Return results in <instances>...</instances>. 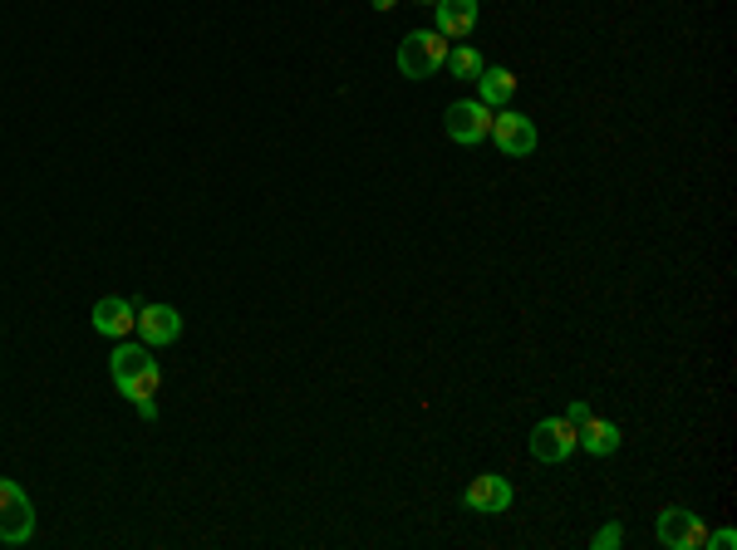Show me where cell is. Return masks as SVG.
<instances>
[{
    "label": "cell",
    "instance_id": "5b68a950",
    "mask_svg": "<svg viewBox=\"0 0 737 550\" xmlns=\"http://www.w3.org/2000/svg\"><path fill=\"white\" fill-rule=\"evenodd\" d=\"M654 540L664 550H693V546H703L708 540V526L688 506H664L658 511V521H654Z\"/></svg>",
    "mask_w": 737,
    "mask_h": 550
},
{
    "label": "cell",
    "instance_id": "30bf717a",
    "mask_svg": "<svg viewBox=\"0 0 737 550\" xmlns=\"http://www.w3.org/2000/svg\"><path fill=\"white\" fill-rule=\"evenodd\" d=\"M133 324H138V310H133V300H123V295H104V300L94 304V330L104 334V339H123Z\"/></svg>",
    "mask_w": 737,
    "mask_h": 550
},
{
    "label": "cell",
    "instance_id": "5bb4252c",
    "mask_svg": "<svg viewBox=\"0 0 737 550\" xmlns=\"http://www.w3.org/2000/svg\"><path fill=\"white\" fill-rule=\"evenodd\" d=\"M442 69H448L452 79H472V84H477V74L487 69V59H482L472 45H457V49H448V64Z\"/></svg>",
    "mask_w": 737,
    "mask_h": 550
},
{
    "label": "cell",
    "instance_id": "ffe728a7",
    "mask_svg": "<svg viewBox=\"0 0 737 550\" xmlns=\"http://www.w3.org/2000/svg\"><path fill=\"white\" fill-rule=\"evenodd\" d=\"M413 5H438V0H413Z\"/></svg>",
    "mask_w": 737,
    "mask_h": 550
},
{
    "label": "cell",
    "instance_id": "8fae6325",
    "mask_svg": "<svg viewBox=\"0 0 737 550\" xmlns=\"http://www.w3.org/2000/svg\"><path fill=\"white\" fill-rule=\"evenodd\" d=\"M432 20H438V35L462 39L477 29V0H438V5H432Z\"/></svg>",
    "mask_w": 737,
    "mask_h": 550
},
{
    "label": "cell",
    "instance_id": "3957f363",
    "mask_svg": "<svg viewBox=\"0 0 737 550\" xmlns=\"http://www.w3.org/2000/svg\"><path fill=\"white\" fill-rule=\"evenodd\" d=\"M29 536H35V506H29L20 481L0 477V540L5 546H25Z\"/></svg>",
    "mask_w": 737,
    "mask_h": 550
},
{
    "label": "cell",
    "instance_id": "9c48e42d",
    "mask_svg": "<svg viewBox=\"0 0 737 550\" xmlns=\"http://www.w3.org/2000/svg\"><path fill=\"white\" fill-rule=\"evenodd\" d=\"M138 334H143L147 349H163V344H173L177 334H182V314L173 310V304H143L138 310Z\"/></svg>",
    "mask_w": 737,
    "mask_h": 550
},
{
    "label": "cell",
    "instance_id": "d6986e66",
    "mask_svg": "<svg viewBox=\"0 0 737 550\" xmlns=\"http://www.w3.org/2000/svg\"><path fill=\"white\" fill-rule=\"evenodd\" d=\"M393 5V0H373V10H389Z\"/></svg>",
    "mask_w": 737,
    "mask_h": 550
},
{
    "label": "cell",
    "instance_id": "ac0fdd59",
    "mask_svg": "<svg viewBox=\"0 0 737 550\" xmlns=\"http://www.w3.org/2000/svg\"><path fill=\"white\" fill-rule=\"evenodd\" d=\"M138 412H143V418L153 422V418H157V403H153V398H138Z\"/></svg>",
    "mask_w": 737,
    "mask_h": 550
},
{
    "label": "cell",
    "instance_id": "ba28073f",
    "mask_svg": "<svg viewBox=\"0 0 737 550\" xmlns=\"http://www.w3.org/2000/svg\"><path fill=\"white\" fill-rule=\"evenodd\" d=\"M462 506L477 511V516H501V511H511V481L497 477V471H487V477H477L467 491H462Z\"/></svg>",
    "mask_w": 737,
    "mask_h": 550
},
{
    "label": "cell",
    "instance_id": "7c38bea8",
    "mask_svg": "<svg viewBox=\"0 0 737 550\" xmlns=\"http://www.w3.org/2000/svg\"><path fill=\"white\" fill-rule=\"evenodd\" d=\"M575 447H585L590 457H609V452H619V428L609 418H595V412H590L575 428Z\"/></svg>",
    "mask_w": 737,
    "mask_h": 550
},
{
    "label": "cell",
    "instance_id": "52a82bcc",
    "mask_svg": "<svg viewBox=\"0 0 737 550\" xmlns=\"http://www.w3.org/2000/svg\"><path fill=\"white\" fill-rule=\"evenodd\" d=\"M570 452H575V422L570 418H540L536 428H531V457L536 462H566Z\"/></svg>",
    "mask_w": 737,
    "mask_h": 550
},
{
    "label": "cell",
    "instance_id": "2e32d148",
    "mask_svg": "<svg viewBox=\"0 0 737 550\" xmlns=\"http://www.w3.org/2000/svg\"><path fill=\"white\" fill-rule=\"evenodd\" d=\"M703 546H713V550H733V546H737V530H733V526L713 530V536H708V540H703Z\"/></svg>",
    "mask_w": 737,
    "mask_h": 550
},
{
    "label": "cell",
    "instance_id": "9a60e30c",
    "mask_svg": "<svg viewBox=\"0 0 737 550\" xmlns=\"http://www.w3.org/2000/svg\"><path fill=\"white\" fill-rule=\"evenodd\" d=\"M615 546H619V521H605L595 530V550H615Z\"/></svg>",
    "mask_w": 737,
    "mask_h": 550
},
{
    "label": "cell",
    "instance_id": "e0dca14e",
    "mask_svg": "<svg viewBox=\"0 0 737 550\" xmlns=\"http://www.w3.org/2000/svg\"><path fill=\"white\" fill-rule=\"evenodd\" d=\"M566 418H570V422H575V428H580V422L590 418V403H570V408H566Z\"/></svg>",
    "mask_w": 737,
    "mask_h": 550
},
{
    "label": "cell",
    "instance_id": "6da1fadb",
    "mask_svg": "<svg viewBox=\"0 0 737 550\" xmlns=\"http://www.w3.org/2000/svg\"><path fill=\"white\" fill-rule=\"evenodd\" d=\"M108 373H114L118 393H123V398H133V403H138V398H153L157 383H163L153 349H147V344H123V339H114V354H108Z\"/></svg>",
    "mask_w": 737,
    "mask_h": 550
},
{
    "label": "cell",
    "instance_id": "8992f818",
    "mask_svg": "<svg viewBox=\"0 0 737 550\" xmlns=\"http://www.w3.org/2000/svg\"><path fill=\"white\" fill-rule=\"evenodd\" d=\"M491 143L501 147V157H531L536 153V123H531L526 113H516V108H501V113H491Z\"/></svg>",
    "mask_w": 737,
    "mask_h": 550
},
{
    "label": "cell",
    "instance_id": "7a4b0ae2",
    "mask_svg": "<svg viewBox=\"0 0 737 550\" xmlns=\"http://www.w3.org/2000/svg\"><path fill=\"white\" fill-rule=\"evenodd\" d=\"M448 35H438V29H413V35L399 39V49H393V69H399L403 79H432L442 64H448Z\"/></svg>",
    "mask_w": 737,
    "mask_h": 550
},
{
    "label": "cell",
    "instance_id": "4fadbf2b",
    "mask_svg": "<svg viewBox=\"0 0 737 550\" xmlns=\"http://www.w3.org/2000/svg\"><path fill=\"white\" fill-rule=\"evenodd\" d=\"M511 94H516V74H511V69H482L477 74V98L487 108H507L511 104Z\"/></svg>",
    "mask_w": 737,
    "mask_h": 550
},
{
    "label": "cell",
    "instance_id": "277c9868",
    "mask_svg": "<svg viewBox=\"0 0 737 550\" xmlns=\"http://www.w3.org/2000/svg\"><path fill=\"white\" fill-rule=\"evenodd\" d=\"M442 128H448V138L457 147H477V143H487V133H491V108L482 104V98H457V104L448 108V118H442Z\"/></svg>",
    "mask_w": 737,
    "mask_h": 550
}]
</instances>
